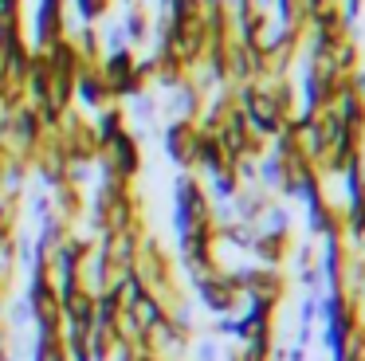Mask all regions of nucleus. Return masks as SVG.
Segmentation results:
<instances>
[{"mask_svg": "<svg viewBox=\"0 0 365 361\" xmlns=\"http://www.w3.org/2000/svg\"><path fill=\"white\" fill-rule=\"evenodd\" d=\"M126 310L134 314V322L142 326V334H150L158 322H165V306H161V298L150 295V290H142V295H138V302L126 306Z\"/></svg>", "mask_w": 365, "mask_h": 361, "instance_id": "9b49d317", "label": "nucleus"}, {"mask_svg": "<svg viewBox=\"0 0 365 361\" xmlns=\"http://www.w3.org/2000/svg\"><path fill=\"white\" fill-rule=\"evenodd\" d=\"M161 149L181 173H197V149H200V126L192 118H169L161 130Z\"/></svg>", "mask_w": 365, "mask_h": 361, "instance_id": "39448f33", "label": "nucleus"}, {"mask_svg": "<svg viewBox=\"0 0 365 361\" xmlns=\"http://www.w3.org/2000/svg\"><path fill=\"white\" fill-rule=\"evenodd\" d=\"M75 44V51L83 55V63H98L103 55V39H98V24H79V31H67Z\"/></svg>", "mask_w": 365, "mask_h": 361, "instance_id": "f8f14e48", "label": "nucleus"}, {"mask_svg": "<svg viewBox=\"0 0 365 361\" xmlns=\"http://www.w3.org/2000/svg\"><path fill=\"white\" fill-rule=\"evenodd\" d=\"M200 228H216L212 220V196L197 173H177L173 180V232L189 235Z\"/></svg>", "mask_w": 365, "mask_h": 361, "instance_id": "f257e3e1", "label": "nucleus"}, {"mask_svg": "<svg viewBox=\"0 0 365 361\" xmlns=\"http://www.w3.org/2000/svg\"><path fill=\"white\" fill-rule=\"evenodd\" d=\"M91 130H95L98 149H103L114 133L126 130V110H122V102H110V106H103L98 114H91Z\"/></svg>", "mask_w": 365, "mask_h": 361, "instance_id": "9d476101", "label": "nucleus"}, {"mask_svg": "<svg viewBox=\"0 0 365 361\" xmlns=\"http://www.w3.org/2000/svg\"><path fill=\"white\" fill-rule=\"evenodd\" d=\"M122 31H126V44L134 47H145L153 36V12L145 8V0H138V4L126 8V16H122Z\"/></svg>", "mask_w": 365, "mask_h": 361, "instance_id": "1a4fd4ad", "label": "nucleus"}, {"mask_svg": "<svg viewBox=\"0 0 365 361\" xmlns=\"http://www.w3.org/2000/svg\"><path fill=\"white\" fill-rule=\"evenodd\" d=\"M16 224H20V200L16 196H0V251L16 243Z\"/></svg>", "mask_w": 365, "mask_h": 361, "instance_id": "4468645a", "label": "nucleus"}, {"mask_svg": "<svg viewBox=\"0 0 365 361\" xmlns=\"http://www.w3.org/2000/svg\"><path fill=\"white\" fill-rule=\"evenodd\" d=\"M110 86H106L98 63H83V71L75 75V106H83L87 114H98L103 106H110Z\"/></svg>", "mask_w": 365, "mask_h": 361, "instance_id": "6e6552de", "label": "nucleus"}, {"mask_svg": "<svg viewBox=\"0 0 365 361\" xmlns=\"http://www.w3.org/2000/svg\"><path fill=\"white\" fill-rule=\"evenodd\" d=\"M67 36V0H36V16H32V51H48L51 44Z\"/></svg>", "mask_w": 365, "mask_h": 361, "instance_id": "423d86ee", "label": "nucleus"}, {"mask_svg": "<svg viewBox=\"0 0 365 361\" xmlns=\"http://www.w3.org/2000/svg\"><path fill=\"white\" fill-rule=\"evenodd\" d=\"M75 4V12H79V20L83 24H103V20H110V0H71Z\"/></svg>", "mask_w": 365, "mask_h": 361, "instance_id": "dca6fc26", "label": "nucleus"}, {"mask_svg": "<svg viewBox=\"0 0 365 361\" xmlns=\"http://www.w3.org/2000/svg\"><path fill=\"white\" fill-rule=\"evenodd\" d=\"M87 350H91V361H110L114 334H110L106 326H91V334H87Z\"/></svg>", "mask_w": 365, "mask_h": 361, "instance_id": "2eb2a0df", "label": "nucleus"}, {"mask_svg": "<svg viewBox=\"0 0 365 361\" xmlns=\"http://www.w3.org/2000/svg\"><path fill=\"white\" fill-rule=\"evenodd\" d=\"M142 235H145L142 224H138V228H122V232L95 235L98 248H103V255H106V263H110V279H114V275H122V271H134L138 248H142Z\"/></svg>", "mask_w": 365, "mask_h": 361, "instance_id": "0eeeda50", "label": "nucleus"}, {"mask_svg": "<svg viewBox=\"0 0 365 361\" xmlns=\"http://www.w3.org/2000/svg\"><path fill=\"white\" fill-rule=\"evenodd\" d=\"M95 165H98L103 177H114V180H122V185H134V180L142 177V138L126 126V130L114 133V138L98 149Z\"/></svg>", "mask_w": 365, "mask_h": 361, "instance_id": "f03ea898", "label": "nucleus"}, {"mask_svg": "<svg viewBox=\"0 0 365 361\" xmlns=\"http://www.w3.org/2000/svg\"><path fill=\"white\" fill-rule=\"evenodd\" d=\"M192 298H197L208 314H216V318H220V314H240V306H244L240 283L228 267H216V271L192 279Z\"/></svg>", "mask_w": 365, "mask_h": 361, "instance_id": "20e7f679", "label": "nucleus"}, {"mask_svg": "<svg viewBox=\"0 0 365 361\" xmlns=\"http://www.w3.org/2000/svg\"><path fill=\"white\" fill-rule=\"evenodd\" d=\"M98 71H103V78H106V86H110V98L114 102H126V98H134V94H142L145 86H150L142 78V71H138V51H134V47L103 51V55H98Z\"/></svg>", "mask_w": 365, "mask_h": 361, "instance_id": "7ed1b4c3", "label": "nucleus"}, {"mask_svg": "<svg viewBox=\"0 0 365 361\" xmlns=\"http://www.w3.org/2000/svg\"><path fill=\"white\" fill-rule=\"evenodd\" d=\"M110 4H122V8H130V4H138V0H110Z\"/></svg>", "mask_w": 365, "mask_h": 361, "instance_id": "6ab92c4d", "label": "nucleus"}, {"mask_svg": "<svg viewBox=\"0 0 365 361\" xmlns=\"http://www.w3.org/2000/svg\"><path fill=\"white\" fill-rule=\"evenodd\" d=\"M28 361H71V357H67L59 334H32V353H28Z\"/></svg>", "mask_w": 365, "mask_h": 361, "instance_id": "ddd939ff", "label": "nucleus"}, {"mask_svg": "<svg viewBox=\"0 0 365 361\" xmlns=\"http://www.w3.org/2000/svg\"><path fill=\"white\" fill-rule=\"evenodd\" d=\"M4 298H9V283L0 279V302H4Z\"/></svg>", "mask_w": 365, "mask_h": 361, "instance_id": "a211bd4d", "label": "nucleus"}, {"mask_svg": "<svg viewBox=\"0 0 365 361\" xmlns=\"http://www.w3.org/2000/svg\"><path fill=\"white\" fill-rule=\"evenodd\" d=\"M98 39H103V51H118V47H130V44H126V31H122V24H110V20H106V28H98Z\"/></svg>", "mask_w": 365, "mask_h": 361, "instance_id": "f3484780", "label": "nucleus"}]
</instances>
